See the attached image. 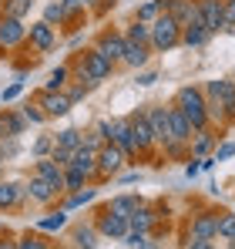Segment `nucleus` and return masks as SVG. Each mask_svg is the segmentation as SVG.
I'll return each mask as SVG.
<instances>
[{"label": "nucleus", "mask_w": 235, "mask_h": 249, "mask_svg": "<svg viewBox=\"0 0 235 249\" xmlns=\"http://www.w3.org/2000/svg\"><path fill=\"white\" fill-rule=\"evenodd\" d=\"M201 168H205V159H195V162H188V165H185V175H188V178H195Z\"/></svg>", "instance_id": "obj_44"}, {"label": "nucleus", "mask_w": 235, "mask_h": 249, "mask_svg": "<svg viewBox=\"0 0 235 249\" xmlns=\"http://www.w3.org/2000/svg\"><path fill=\"white\" fill-rule=\"evenodd\" d=\"M131 135H134V145H138V152L145 155V152H151L158 145L155 131H151V122H148V115L145 111H134L131 115Z\"/></svg>", "instance_id": "obj_4"}, {"label": "nucleus", "mask_w": 235, "mask_h": 249, "mask_svg": "<svg viewBox=\"0 0 235 249\" xmlns=\"http://www.w3.org/2000/svg\"><path fill=\"white\" fill-rule=\"evenodd\" d=\"M34 172H37V175H44V178H47L57 192H64V168L57 165L54 159H37V168H34Z\"/></svg>", "instance_id": "obj_18"}, {"label": "nucleus", "mask_w": 235, "mask_h": 249, "mask_svg": "<svg viewBox=\"0 0 235 249\" xmlns=\"http://www.w3.org/2000/svg\"><path fill=\"white\" fill-rule=\"evenodd\" d=\"M212 37V31L205 27V20H201V10H195L192 14V20L182 27V44L185 47H201V44Z\"/></svg>", "instance_id": "obj_10"}, {"label": "nucleus", "mask_w": 235, "mask_h": 249, "mask_svg": "<svg viewBox=\"0 0 235 249\" xmlns=\"http://www.w3.org/2000/svg\"><path fill=\"white\" fill-rule=\"evenodd\" d=\"M17 249H50V246H47V239H40L37 232H24L17 239Z\"/></svg>", "instance_id": "obj_37"}, {"label": "nucleus", "mask_w": 235, "mask_h": 249, "mask_svg": "<svg viewBox=\"0 0 235 249\" xmlns=\"http://www.w3.org/2000/svg\"><path fill=\"white\" fill-rule=\"evenodd\" d=\"M188 232H192L188 239H215L218 236V212H198Z\"/></svg>", "instance_id": "obj_12"}, {"label": "nucleus", "mask_w": 235, "mask_h": 249, "mask_svg": "<svg viewBox=\"0 0 235 249\" xmlns=\"http://www.w3.org/2000/svg\"><path fill=\"white\" fill-rule=\"evenodd\" d=\"M61 3L67 7V14H78V10H84V7H87L84 0H61Z\"/></svg>", "instance_id": "obj_48"}, {"label": "nucleus", "mask_w": 235, "mask_h": 249, "mask_svg": "<svg viewBox=\"0 0 235 249\" xmlns=\"http://www.w3.org/2000/svg\"><path fill=\"white\" fill-rule=\"evenodd\" d=\"M178 44H182V24L171 14H161L155 24H151V47L155 51H171Z\"/></svg>", "instance_id": "obj_3"}, {"label": "nucleus", "mask_w": 235, "mask_h": 249, "mask_svg": "<svg viewBox=\"0 0 235 249\" xmlns=\"http://www.w3.org/2000/svg\"><path fill=\"white\" fill-rule=\"evenodd\" d=\"M20 81H24V78H17V84H10V88L3 91V101H14V98L20 94Z\"/></svg>", "instance_id": "obj_47"}, {"label": "nucleus", "mask_w": 235, "mask_h": 249, "mask_svg": "<svg viewBox=\"0 0 235 249\" xmlns=\"http://www.w3.org/2000/svg\"><path fill=\"white\" fill-rule=\"evenodd\" d=\"M24 118H27V122H34V124L47 122V115L40 111V105H27V108H24Z\"/></svg>", "instance_id": "obj_41"}, {"label": "nucleus", "mask_w": 235, "mask_h": 249, "mask_svg": "<svg viewBox=\"0 0 235 249\" xmlns=\"http://www.w3.org/2000/svg\"><path fill=\"white\" fill-rule=\"evenodd\" d=\"M128 41H134V44H151V24H145V20H138L134 17V24L128 27V34H124Z\"/></svg>", "instance_id": "obj_27"}, {"label": "nucleus", "mask_w": 235, "mask_h": 249, "mask_svg": "<svg viewBox=\"0 0 235 249\" xmlns=\"http://www.w3.org/2000/svg\"><path fill=\"white\" fill-rule=\"evenodd\" d=\"M37 105L44 108V115H47V118H64V115L74 108V101H71L64 91H40V94H37Z\"/></svg>", "instance_id": "obj_6"}, {"label": "nucleus", "mask_w": 235, "mask_h": 249, "mask_svg": "<svg viewBox=\"0 0 235 249\" xmlns=\"http://www.w3.org/2000/svg\"><path fill=\"white\" fill-rule=\"evenodd\" d=\"M54 138H57V145H64V148H81V145H84V131H78V128H64V131H57Z\"/></svg>", "instance_id": "obj_33"}, {"label": "nucleus", "mask_w": 235, "mask_h": 249, "mask_svg": "<svg viewBox=\"0 0 235 249\" xmlns=\"http://www.w3.org/2000/svg\"><path fill=\"white\" fill-rule=\"evenodd\" d=\"M67 17H71V14H67V7H64L61 0H54V3L44 7V20H47V24H64Z\"/></svg>", "instance_id": "obj_34"}, {"label": "nucleus", "mask_w": 235, "mask_h": 249, "mask_svg": "<svg viewBox=\"0 0 235 249\" xmlns=\"http://www.w3.org/2000/svg\"><path fill=\"white\" fill-rule=\"evenodd\" d=\"M111 142H115L128 159L138 155V145H134V135H131V118H115L111 122Z\"/></svg>", "instance_id": "obj_9"}, {"label": "nucleus", "mask_w": 235, "mask_h": 249, "mask_svg": "<svg viewBox=\"0 0 235 249\" xmlns=\"http://www.w3.org/2000/svg\"><path fill=\"white\" fill-rule=\"evenodd\" d=\"M124 44H128V37L111 31V34H101V41H98V47H94V51H101L111 64H118V61L124 57Z\"/></svg>", "instance_id": "obj_15"}, {"label": "nucleus", "mask_w": 235, "mask_h": 249, "mask_svg": "<svg viewBox=\"0 0 235 249\" xmlns=\"http://www.w3.org/2000/svg\"><path fill=\"white\" fill-rule=\"evenodd\" d=\"M84 3H87V7H91V3H101V0H84Z\"/></svg>", "instance_id": "obj_53"}, {"label": "nucleus", "mask_w": 235, "mask_h": 249, "mask_svg": "<svg viewBox=\"0 0 235 249\" xmlns=\"http://www.w3.org/2000/svg\"><path fill=\"white\" fill-rule=\"evenodd\" d=\"M195 10H198V0H165V14H171L182 27L192 20Z\"/></svg>", "instance_id": "obj_17"}, {"label": "nucleus", "mask_w": 235, "mask_h": 249, "mask_svg": "<svg viewBox=\"0 0 235 249\" xmlns=\"http://www.w3.org/2000/svg\"><path fill=\"white\" fill-rule=\"evenodd\" d=\"M94 199V189H81V192H71V199H67V209H78L84 202H91Z\"/></svg>", "instance_id": "obj_40"}, {"label": "nucleus", "mask_w": 235, "mask_h": 249, "mask_svg": "<svg viewBox=\"0 0 235 249\" xmlns=\"http://www.w3.org/2000/svg\"><path fill=\"white\" fill-rule=\"evenodd\" d=\"M74 152H78V148H64V145H54V152H50V159H54V162H57L61 168H67L71 162H74Z\"/></svg>", "instance_id": "obj_38"}, {"label": "nucleus", "mask_w": 235, "mask_h": 249, "mask_svg": "<svg viewBox=\"0 0 235 249\" xmlns=\"http://www.w3.org/2000/svg\"><path fill=\"white\" fill-rule=\"evenodd\" d=\"M0 165H3V148H0Z\"/></svg>", "instance_id": "obj_54"}, {"label": "nucleus", "mask_w": 235, "mask_h": 249, "mask_svg": "<svg viewBox=\"0 0 235 249\" xmlns=\"http://www.w3.org/2000/svg\"><path fill=\"white\" fill-rule=\"evenodd\" d=\"M235 155V145L232 142H225V145H215V162H229Z\"/></svg>", "instance_id": "obj_42"}, {"label": "nucleus", "mask_w": 235, "mask_h": 249, "mask_svg": "<svg viewBox=\"0 0 235 249\" xmlns=\"http://www.w3.org/2000/svg\"><path fill=\"white\" fill-rule=\"evenodd\" d=\"M27 196H31L34 202H40V206H47V202H54V199H57V189H54L44 175L34 172V175H31V182H27Z\"/></svg>", "instance_id": "obj_16"}, {"label": "nucleus", "mask_w": 235, "mask_h": 249, "mask_svg": "<svg viewBox=\"0 0 235 249\" xmlns=\"http://www.w3.org/2000/svg\"><path fill=\"white\" fill-rule=\"evenodd\" d=\"M71 165L78 168V172H84L87 178H91V175H98V152H94V148H87V145H81L78 152H74V162H71ZM71 165H67V168H71Z\"/></svg>", "instance_id": "obj_19"}, {"label": "nucleus", "mask_w": 235, "mask_h": 249, "mask_svg": "<svg viewBox=\"0 0 235 249\" xmlns=\"http://www.w3.org/2000/svg\"><path fill=\"white\" fill-rule=\"evenodd\" d=\"M128 222H131V229H134V232H145V236H148V232H151V226H155V212L141 202V206L134 209V215H131Z\"/></svg>", "instance_id": "obj_22"}, {"label": "nucleus", "mask_w": 235, "mask_h": 249, "mask_svg": "<svg viewBox=\"0 0 235 249\" xmlns=\"http://www.w3.org/2000/svg\"><path fill=\"white\" fill-rule=\"evenodd\" d=\"M87 91H91V81H81V84H74V88H71V91H64V94H67V98H71V101H81V98H84V94H87Z\"/></svg>", "instance_id": "obj_43"}, {"label": "nucleus", "mask_w": 235, "mask_h": 249, "mask_svg": "<svg viewBox=\"0 0 235 249\" xmlns=\"http://www.w3.org/2000/svg\"><path fill=\"white\" fill-rule=\"evenodd\" d=\"M24 124H27V118H24V115L3 111V115H0V138H17V135L24 131Z\"/></svg>", "instance_id": "obj_20"}, {"label": "nucleus", "mask_w": 235, "mask_h": 249, "mask_svg": "<svg viewBox=\"0 0 235 249\" xmlns=\"http://www.w3.org/2000/svg\"><path fill=\"white\" fill-rule=\"evenodd\" d=\"M24 192H27V189H17L14 182H0V209L17 206V199H20Z\"/></svg>", "instance_id": "obj_28"}, {"label": "nucleus", "mask_w": 235, "mask_h": 249, "mask_svg": "<svg viewBox=\"0 0 235 249\" xmlns=\"http://www.w3.org/2000/svg\"><path fill=\"white\" fill-rule=\"evenodd\" d=\"M98 236H101L98 226H78V229H74V246L78 249H94L98 246Z\"/></svg>", "instance_id": "obj_25"}, {"label": "nucleus", "mask_w": 235, "mask_h": 249, "mask_svg": "<svg viewBox=\"0 0 235 249\" xmlns=\"http://www.w3.org/2000/svg\"><path fill=\"white\" fill-rule=\"evenodd\" d=\"M198 10H201V20L212 34L225 27V0H198Z\"/></svg>", "instance_id": "obj_11"}, {"label": "nucleus", "mask_w": 235, "mask_h": 249, "mask_svg": "<svg viewBox=\"0 0 235 249\" xmlns=\"http://www.w3.org/2000/svg\"><path fill=\"white\" fill-rule=\"evenodd\" d=\"M67 74H71V68H64V64H61V68H54V71H50V78H47V88H44V91H64Z\"/></svg>", "instance_id": "obj_36"}, {"label": "nucleus", "mask_w": 235, "mask_h": 249, "mask_svg": "<svg viewBox=\"0 0 235 249\" xmlns=\"http://www.w3.org/2000/svg\"><path fill=\"white\" fill-rule=\"evenodd\" d=\"M218 236L235 246V212H218Z\"/></svg>", "instance_id": "obj_32"}, {"label": "nucleus", "mask_w": 235, "mask_h": 249, "mask_svg": "<svg viewBox=\"0 0 235 249\" xmlns=\"http://www.w3.org/2000/svg\"><path fill=\"white\" fill-rule=\"evenodd\" d=\"M215 145H218V138H215L208 128H201V131H198V138H195V145H192V152H195V159H201V155H205V152H212Z\"/></svg>", "instance_id": "obj_29"}, {"label": "nucleus", "mask_w": 235, "mask_h": 249, "mask_svg": "<svg viewBox=\"0 0 235 249\" xmlns=\"http://www.w3.org/2000/svg\"><path fill=\"white\" fill-rule=\"evenodd\" d=\"M175 108L192 122L195 131H201L205 124H208V108H205V88H195V84H185V88H178V94H175Z\"/></svg>", "instance_id": "obj_1"}, {"label": "nucleus", "mask_w": 235, "mask_h": 249, "mask_svg": "<svg viewBox=\"0 0 235 249\" xmlns=\"http://www.w3.org/2000/svg\"><path fill=\"white\" fill-rule=\"evenodd\" d=\"M98 232H101V236H108V239H124V236L131 232V222H128V219H121V215H115L111 209L104 206V212L98 215Z\"/></svg>", "instance_id": "obj_7"}, {"label": "nucleus", "mask_w": 235, "mask_h": 249, "mask_svg": "<svg viewBox=\"0 0 235 249\" xmlns=\"http://www.w3.org/2000/svg\"><path fill=\"white\" fill-rule=\"evenodd\" d=\"M138 178H141L138 172H128V175H121V182H124V185H131V182H138Z\"/></svg>", "instance_id": "obj_50"}, {"label": "nucleus", "mask_w": 235, "mask_h": 249, "mask_svg": "<svg viewBox=\"0 0 235 249\" xmlns=\"http://www.w3.org/2000/svg\"><path fill=\"white\" fill-rule=\"evenodd\" d=\"M155 81H158L155 71H145V74H138V84H141V88H148V84H155Z\"/></svg>", "instance_id": "obj_49"}, {"label": "nucleus", "mask_w": 235, "mask_h": 249, "mask_svg": "<svg viewBox=\"0 0 235 249\" xmlns=\"http://www.w3.org/2000/svg\"><path fill=\"white\" fill-rule=\"evenodd\" d=\"M138 249H155V243H151V239H145V243H141Z\"/></svg>", "instance_id": "obj_51"}, {"label": "nucleus", "mask_w": 235, "mask_h": 249, "mask_svg": "<svg viewBox=\"0 0 235 249\" xmlns=\"http://www.w3.org/2000/svg\"><path fill=\"white\" fill-rule=\"evenodd\" d=\"M185 249H215V243H212V239H188Z\"/></svg>", "instance_id": "obj_45"}, {"label": "nucleus", "mask_w": 235, "mask_h": 249, "mask_svg": "<svg viewBox=\"0 0 235 249\" xmlns=\"http://www.w3.org/2000/svg\"><path fill=\"white\" fill-rule=\"evenodd\" d=\"M138 206H141V199H134V196H118V199L108 202V209H111L115 215H121V219H131Z\"/></svg>", "instance_id": "obj_24"}, {"label": "nucleus", "mask_w": 235, "mask_h": 249, "mask_svg": "<svg viewBox=\"0 0 235 249\" xmlns=\"http://www.w3.org/2000/svg\"><path fill=\"white\" fill-rule=\"evenodd\" d=\"M0 249H17V243H0Z\"/></svg>", "instance_id": "obj_52"}, {"label": "nucleus", "mask_w": 235, "mask_h": 249, "mask_svg": "<svg viewBox=\"0 0 235 249\" xmlns=\"http://www.w3.org/2000/svg\"><path fill=\"white\" fill-rule=\"evenodd\" d=\"M121 61L131 64V68H145V64H148V47H145V44L128 41V44H124V57H121Z\"/></svg>", "instance_id": "obj_23"}, {"label": "nucleus", "mask_w": 235, "mask_h": 249, "mask_svg": "<svg viewBox=\"0 0 235 249\" xmlns=\"http://www.w3.org/2000/svg\"><path fill=\"white\" fill-rule=\"evenodd\" d=\"M218 98H222L225 124H232L235 122V81H218Z\"/></svg>", "instance_id": "obj_21"}, {"label": "nucleus", "mask_w": 235, "mask_h": 249, "mask_svg": "<svg viewBox=\"0 0 235 249\" xmlns=\"http://www.w3.org/2000/svg\"><path fill=\"white\" fill-rule=\"evenodd\" d=\"M84 182H87V175L84 172H78V168H64V192H81L84 189Z\"/></svg>", "instance_id": "obj_35"}, {"label": "nucleus", "mask_w": 235, "mask_h": 249, "mask_svg": "<svg viewBox=\"0 0 235 249\" xmlns=\"http://www.w3.org/2000/svg\"><path fill=\"white\" fill-rule=\"evenodd\" d=\"M27 41L34 51L40 54H47L50 47H54V24H47V20H40V24H31V31H27Z\"/></svg>", "instance_id": "obj_14"}, {"label": "nucleus", "mask_w": 235, "mask_h": 249, "mask_svg": "<svg viewBox=\"0 0 235 249\" xmlns=\"http://www.w3.org/2000/svg\"><path fill=\"white\" fill-rule=\"evenodd\" d=\"M54 145H57V138H50V135H44L34 142V155L37 159H47V152H54Z\"/></svg>", "instance_id": "obj_39"}, {"label": "nucleus", "mask_w": 235, "mask_h": 249, "mask_svg": "<svg viewBox=\"0 0 235 249\" xmlns=\"http://www.w3.org/2000/svg\"><path fill=\"white\" fill-rule=\"evenodd\" d=\"M124 162H128V155L118 148L115 142H108V145L98 152V175H101V178H111V175H118V172H121V165H124Z\"/></svg>", "instance_id": "obj_5"}, {"label": "nucleus", "mask_w": 235, "mask_h": 249, "mask_svg": "<svg viewBox=\"0 0 235 249\" xmlns=\"http://www.w3.org/2000/svg\"><path fill=\"white\" fill-rule=\"evenodd\" d=\"M161 14H165V0H148L145 7H138V20H145V24H155Z\"/></svg>", "instance_id": "obj_30"}, {"label": "nucleus", "mask_w": 235, "mask_h": 249, "mask_svg": "<svg viewBox=\"0 0 235 249\" xmlns=\"http://www.w3.org/2000/svg\"><path fill=\"white\" fill-rule=\"evenodd\" d=\"M235 24V0H225V27Z\"/></svg>", "instance_id": "obj_46"}, {"label": "nucleus", "mask_w": 235, "mask_h": 249, "mask_svg": "<svg viewBox=\"0 0 235 249\" xmlns=\"http://www.w3.org/2000/svg\"><path fill=\"white\" fill-rule=\"evenodd\" d=\"M31 7H34V0H3V14L17 17V20H24L31 14Z\"/></svg>", "instance_id": "obj_31"}, {"label": "nucleus", "mask_w": 235, "mask_h": 249, "mask_svg": "<svg viewBox=\"0 0 235 249\" xmlns=\"http://www.w3.org/2000/svg\"><path fill=\"white\" fill-rule=\"evenodd\" d=\"M148 115V122H151V131H155V138H158V145H168L171 142V118H168V108H148L145 111Z\"/></svg>", "instance_id": "obj_13"}, {"label": "nucleus", "mask_w": 235, "mask_h": 249, "mask_svg": "<svg viewBox=\"0 0 235 249\" xmlns=\"http://www.w3.org/2000/svg\"><path fill=\"white\" fill-rule=\"evenodd\" d=\"M64 226H67V212H50V215L37 219V232H57Z\"/></svg>", "instance_id": "obj_26"}, {"label": "nucleus", "mask_w": 235, "mask_h": 249, "mask_svg": "<svg viewBox=\"0 0 235 249\" xmlns=\"http://www.w3.org/2000/svg\"><path fill=\"white\" fill-rule=\"evenodd\" d=\"M111 61L101 54V51H84L78 57V81H91V84H98V81H104L108 74H111Z\"/></svg>", "instance_id": "obj_2"}, {"label": "nucleus", "mask_w": 235, "mask_h": 249, "mask_svg": "<svg viewBox=\"0 0 235 249\" xmlns=\"http://www.w3.org/2000/svg\"><path fill=\"white\" fill-rule=\"evenodd\" d=\"M24 41H27V27L17 17L0 14V47L7 51V47H17V44H24Z\"/></svg>", "instance_id": "obj_8"}]
</instances>
